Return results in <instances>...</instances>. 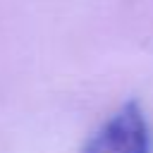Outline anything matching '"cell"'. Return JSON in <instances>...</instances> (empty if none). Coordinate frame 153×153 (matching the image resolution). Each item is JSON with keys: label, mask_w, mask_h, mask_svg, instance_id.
I'll return each mask as SVG.
<instances>
[{"label": "cell", "mask_w": 153, "mask_h": 153, "mask_svg": "<svg viewBox=\"0 0 153 153\" xmlns=\"http://www.w3.org/2000/svg\"><path fill=\"white\" fill-rule=\"evenodd\" d=\"M81 153H151V129L141 105L124 103L88 136Z\"/></svg>", "instance_id": "6da1fadb"}]
</instances>
